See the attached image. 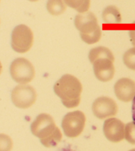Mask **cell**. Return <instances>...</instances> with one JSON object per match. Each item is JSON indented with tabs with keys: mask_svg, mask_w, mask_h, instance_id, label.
<instances>
[{
	"mask_svg": "<svg viewBox=\"0 0 135 151\" xmlns=\"http://www.w3.org/2000/svg\"><path fill=\"white\" fill-rule=\"evenodd\" d=\"M129 151H135V149H131V150H130Z\"/></svg>",
	"mask_w": 135,
	"mask_h": 151,
	"instance_id": "23",
	"label": "cell"
},
{
	"mask_svg": "<svg viewBox=\"0 0 135 151\" xmlns=\"http://www.w3.org/2000/svg\"><path fill=\"white\" fill-rule=\"evenodd\" d=\"M30 1H32V2H35V1H39V0H28Z\"/></svg>",
	"mask_w": 135,
	"mask_h": 151,
	"instance_id": "22",
	"label": "cell"
},
{
	"mask_svg": "<svg viewBox=\"0 0 135 151\" xmlns=\"http://www.w3.org/2000/svg\"><path fill=\"white\" fill-rule=\"evenodd\" d=\"M114 91L116 97L121 101L133 100L135 97V82L130 78H121L115 83Z\"/></svg>",
	"mask_w": 135,
	"mask_h": 151,
	"instance_id": "11",
	"label": "cell"
},
{
	"mask_svg": "<svg viewBox=\"0 0 135 151\" xmlns=\"http://www.w3.org/2000/svg\"><path fill=\"white\" fill-rule=\"evenodd\" d=\"M132 117L134 121H135V97L133 99V105H132Z\"/></svg>",
	"mask_w": 135,
	"mask_h": 151,
	"instance_id": "20",
	"label": "cell"
},
{
	"mask_svg": "<svg viewBox=\"0 0 135 151\" xmlns=\"http://www.w3.org/2000/svg\"><path fill=\"white\" fill-rule=\"evenodd\" d=\"M67 5L80 13L87 12L90 6V0H64Z\"/></svg>",
	"mask_w": 135,
	"mask_h": 151,
	"instance_id": "15",
	"label": "cell"
},
{
	"mask_svg": "<svg viewBox=\"0 0 135 151\" xmlns=\"http://www.w3.org/2000/svg\"><path fill=\"white\" fill-rule=\"evenodd\" d=\"M89 60L92 64L94 61L98 58H107L115 61V58L113 53L109 48L104 47H98L91 49L88 55Z\"/></svg>",
	"mask_w": 135,
	"mask_h": 151,
	"instance_id": "13",
	"label": "cell"
},
{
	"mask_svg": "<svg viewBox=\"0 0 135 151\" xmlns=\"http://www.w3.org/2000/svg\"><path fill=\"white\" fill-rule=\"evenodd\" d=\"M34 42L33 33L28 26L19 25L15 27L11 34V47L18 53L30 50Z\"/></svg>",
	"mask_w": 135,
	"mask_h": 151,
	"instance_id": "5",
	"label": "cell"
},
{
	"mask_svg": "<svg viewBox=\"0 0 135 151\" xmlns=\"http://www.w3.org/2000/svg\"><path fill=\"white\" fill-rule=\"evenodd\" d=\"M53 90L67 108L71 109L79 106L82 86L80 80L74 76L63 75L55 83Z\"/></svg>",
	"mask_w": 135,
	"mask_h": 151,
	"instance_id": "2",
	"label": "cell"
},
{
	"mask_svg": "<svg viewBox=\"0 0 135 151\" xmlns=\"http://www.w3.org/2000/svg\"><path fill=\"white\" fill-rule=\"evenodd\" d=\"M37 93L31 86L21 84L13 89L11 100L15 106L20 109H28L36 102Z\"/></svg>",
	"mask_w": 135,
	"mask_h": 151,
	"instance_id": "7",
	"label": "cell"
},
{
	"mask_svg": "<svg viewBox=\"0 0 135 151\" xmlns=\"http://www.w3.org/2000/svg\"><path fill=\"white\" fill-rule=\"evenodd\" d=\"M2 70H3V66H2V64L1 63V62H0V75H1V74Z\"/></svg>",
	"mask_w": 135,
	"mask_h": 151,
	"instance_id": "21",
	"label": "cell"
},
{
	"mask_svg": "<svg viewBox=\"0 0 135 151\" xmlns=\"http://www.w3.org/2000/svg\"><path fill=\"white\" fill-rule=\"evenodd\" d=\"M102 18L106 23H119L121 21V15L115 5H109L105 8L102 13Z\"/></svg>",
	"mask_w": 135,
	"mask_h": 151,
	"instance_id": "12",
	"label": "cell"
},
{
	"mask_svg": "<svg viewBox=\"0 0 135 151\" xmlns=\"http://www.w3.org/2000/svg\"><path fill=\"white\" fill-rule=\"evenodd\" d=\"M86 123L85 113L80 111L69 112L62 120L64 134L69 138H75L82 133Z\"/></svg>",
	"mask_w": 135,
	"mask_h": 151,
	"instance_id": "6",
	"label": "cell"
},
{
	"mask_svg": "<svg viewBox=\"0 0 135 151\" xmlns=\"http://www.w3.org/2000/svg\"><path fill=\"white\" fill-rule=\"evenodd\" d=\"M10 74L13 80L20 84H26L35 77V69L32 64L25 58H18L10 66Z\"/></svg>",
	"mask_w": 135,
	"mask_h": 151,
	"instance_id": "4",
	"label": "cell"
},
{
	"mask_svg": "<svg viewBox=\"0 0 135 151\" xmlns=\"http://www.w3.org/2000/svg\"><path fill=\"white\" fill-rule=\"evenodd\" d=\"M114 61L109 58H98L92 63L94 72L98 80L103 82H109L115 74Z\"/></svg>",
	"mask_w": 135,
	"mask_h": 151,
	"instance_id": "10",
	"label": "cell"
},
{
	"mask_svg": "<svg viewBox=\"0 0 135 151\" xmlns=\"http://www.w3.org/2000/svg\"><path fill=\"white\" fill-rule=\"evenodd\" d=\"M32 133L40 139L44 147L50 148L55 147L61 142L62 133L56 126L53 118L47 113L38 115L31 124Z\"/></svg>",
	"mask_w": 135,
	"mask_h": 151,
	"instance_id": "1",
	"label": "cell"
},
{
	"mask_svg": "<svg viewBox=\"0 0 135 151\" xmlns=\"http://www.w3.org/2000/svg\"><path fill=\"white\" fill-rule=\"evenodd\" d=\"M125 137L129 143L135 145V121L126 125Z\"/></svg>",
	"mask_w": 135,
	"mask_h": 151,
	"instance_id": "18",
	"label": "cell"
},
{
	"mask_svg": "<svg viewBox=\"0 0 135 151\" xmlns=\"http://www.w3.org/2000/svg\"><path fill=\"white\" fill-rule=\"evenodd\" d=\"M123 63L128 68L135 70V47L130 48L123 55Z\"/></svg>",
	"mask_w": 135,
	"mask_h": 151,
	"instance_id": "16",
	"label": "cell"
},
{
	"mask_svg": "<svg viewBox=\"0 0 135 151\" xmlns=\"http://www.w3.org/2000/svg\"><path fill=\"white\" fill-rule=\"evenodd\" d=\"M13 146L11 138L6 134L0 133V151H11Z\"/></svg>",
	"mask_w": 135,
	"mask_h": 151,
	"instance_id": "17",
	"label": "cell"
},
{
	"mask_svg": "<svg viewBox=\"0 0 135 151\" xmlns=\"http://www.w3.org/2000/svg\"><path fill=\"white\" fill-rule=\"evenodd\" d=\"M129 37L131 38L132 44L135 47V30L129 31Z\"/></svg>",
	"mask_w": 135,
	"mask_h": 151,
	"instance_id": "19",
	"label": "cell"
},
{
	"mask_svg": "<svg viewBox=\"0 0 135 151\" xmlns=\"http://www.w3.org/2000/svg\"><path fill=\"white\" fill-rule=\"evenodd\" d=\"M46 8L51 15L57 16L65 12L67 5L64 0H48Z\"/></svg>",
	"mask_w": 135,
	"mask_h": 151,
	"instance_id": "14",
	"label": "cell"
},
{
	"mask_svg": "<svg viewBox=\"0 0 135 151\" xmlns=\"http://www.w3.org/2000/svg\"><path fill=\"white\" fill-rule=\"evenodd\" d=\"M94 115L99 119L113 117L117 115L118 106L112 98L102 96L97 98L92 104Z\"/></svg>",
	"mask_w": 135,
	"mask_h": 151,
	"instance_id": "8",
	"label": "cell"
},
{
	"mask_svg": "<svg viewBox=\"0 0 135 151\" xmlns=\"http://www.w3.org/2000/svg\"><path fill=\"white\" fill-rule=\"evenodd\" d=\"M75 25L85 42L92 45L100 40L102 31L98 19L93 13L87 12L77 15L75 19Z\"/></svg>",
	"mask_w": 135,
	"mask_h": 151,
	"instance_id": "3",
	"label": "cell"
},
{
	"mask_svg": "<svg viewBox=\"0 0 135 151\" xmlns=\"http://www.w3.org/2000/svg\"><path fill=\"white\" fill-rule=\"evenodd\" d=\"M103 130L106 139L112 142H119L125 138V124L118 119L110 118L105 121Z\"/></svg>",
	"mask_w": 135,
	"mask_h": 151,
	"instance_id": "9",
	"label": "cell"
}]
</instances>
